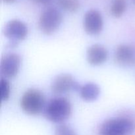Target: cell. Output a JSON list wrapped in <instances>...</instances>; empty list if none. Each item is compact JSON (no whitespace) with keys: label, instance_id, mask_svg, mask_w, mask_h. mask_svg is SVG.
Instances as JSON below:
<instances>
[{"label":"cell","instance_id":"obj_1","mask_svg":"<svg viewBox=\"0 0 135 135\" xmlns=\"http://www.w3.org/2000/svg\"><path fill=\"white\" fill-rule=\"evenodd\" d=\"M46 119L55 123H61L71 117L72 105L69 100L61 96L51 99L44 110Z\"/></svg>","mask_w":135,"mask_h":135},{"label":"cell","instance_id":"obj_2","mask_svg":"<svg viewBox=\"0 0 135 135\" xmlns=\"http://www.w3.org/2000/svg\"><path fill=\"white\" fill-rule=\"evenodd\" d=\"M22 110L29 115H37L44 112L46 107V98L41 91L35 88L27 90L20 101Z\"/></svg>","mask_w":135,"mask_h":135},{"label":"cell","instance_id":"obj_3","mask_svg":"<svg viewBox=\"0 0 135 135\" xmlns=\"http://www.w3.org/2000/svg\"><path fill=\"white\" fill-rule=\"evenodd\" d=\"M135 130V123L127 117H114L104 121L99 129L100 135H129Z\"/></svg>","mask_w":135,"mask_h":135},{"label":"cell","instance_id":"obj_4","mask_svg":"<svg viewBox=\"0 0 135 135\" xmlns=\"http://www.w3.org/2000/svg\"><path fill=\"white\" fill-rule=\"evenodd\" d=\"M63 21L61 13L55 7H48L41 13L38 26L43 34L51 35L60 26Z\"/></svg>","mask_w":135,"mask_h":135},{"label":"cell","instance_id":"obj_5","mask_svg":"<svg viewBox=\"0 0 135 135\" xmlns=\"http://www.w3.org/2000/svg\"><path fill=\"white\" fill-rule=\"evenodd\" d=\"M80 86L69 74H60L57 75L51 84V92L55 96H61L71 90L79 91Z\"/></svg>","mask_w":135,"mask_h":135},{"label":"cell","instance_id":"obj_6","mask_svg":"<svg viewBox=\"0 0 135 135\" xmlns=\"http://www.w3.org/2000/svg\"><path fill=\"white\" fill-rule=\"evenodd\" d=\"M3 32L5 36L9 38L15 46L26 38L28 30L26 24L20 20L13 19L7 22Z\"/></svg>","mask_w":135,"mask_h":135},{"label":"cell","instance_id":"obj_7","mask_svg":"<svg viewBox=\"0 0 135 135\" xmlns=\"http://www.w3.org/2000/svg\"><path fill=\"white\" fill-rule=\"evenodd\" d=\"M21 64L19 55L14 53L4 55L1 61V73L3 78L12 79L18 74Z\"/></svg>","mask_w":135,"mask_h":135},{"label":"cell","instance_id":"obj_8","mask_svg":"<svg viewBox=\"0 0 135 135\" xmlns=\"http://www.w3.org/2000/svg\"><path fill=\"white\" fill-rule=\"evenodd\" d=\"M83 26L86 32L89 35H97L102 32L104 21L102 14L96 9H90L85 13Z\"/></svg>","mask_w":135,"mask_h":135},{"label":"cell","instance_id":"obj_9","mask_svg":"<svg viewBox=\"0 0 135 135\" xmlns=\"http://www.w3.org/2000/svg\"><path fill=\"white\" fill-rule=\"evenodd\" d=\"M115 61L123 67L135 65V47L129 44H121L115 51Z\"/></svg>","mask_w":135,"mask_h":135},{"label":"cell","instance_id":"obj_10","mask_svg":"<svg viewBox=\"0 0 135 135\" xmlns=\"http://www.w3.org/2000/svg\"><path fill=\"white\" fill-rule=\"evenodd\" d=\"M108 57V50L101 44L92 45L87 50V61L92 65H100L106 61Z\"/></svg>","mask_w":135,"mask_h":135},{"label":"cell","instance_id":"obj_11","mask_svg":"<svg viewBox=\"0 0 135 135\" xmlns=\"http://www.w3.org/2000/svg\"><path fill=\"white\" fill-rule=\"evenodd\" d=\"M80 97L86 102H92L98 98L100 94V89L97 84L88 83L80 86L79 91Z\"/></svg>","mask_w":135,"mask_h":135},{"label":"cell","instance_id":"obj_12","mask_svg":"<svg viewBox=\"0 0 135 135\" xmlns=\"http://www.w3.org/2000/svg\"><path fill=\"white\" fill-rule=\"evenodd\" d=\"M127 7L126 0H113L110 7V13L115 18L121 17Z\"/></svg>","mask_w":135,"mask_h":135},{"label":"cell","instance_id":"obj_13","mask_svg":"<svg viewBox=\"0 0 135 135\" xmlns=\"http://www.w3.org/2000/svg\"><path fill=\"white\" fill-rule=\"evenodd\" d=\"M57 4L62 9L70 13L76 12L80 8L79 0H57Z\"/></svg>","mask_w":135,"mask_h":135},{"label":"cell","instance_id":"obj_14","mask_svg":"<svg viewBox=\"0 0 135 135\" xmlns=\"http://www.w3.org/2000/svg\"><path fill=\"white\" fill-rule=\"evenodd\" d=\"M0 89H1V101L5 102L9 100L11 94V86L7 79L5 78H2L1 79Z\"/></svg>","mask_w":135,"mask_h":135},{"label":"cell","instance_id":"obj_15","mask_svg":"<svg viewBox=\"0 0 135 135\" xmlns=\"http://www.w3.org/2000/svg\"><path fill=\"white\" fill-rule=\"evenodd\" d=\"M55 135H77L76 132L69 125L60 124L55 130Z\"/></svg>","mask_w":135,"mask_h":135},{"label":"cell","instance_id":"obj_16","mask_svg":"<svg viewBox=\"0 0 135 135\" xmlns=\"http://www.w3.org/2000/svg\"><path fill=\"white\" fill-rule=\"evenodd\" d=\"M34 1L38 3H47L50 0H34Z\"/></svg>","mask_w":135,"mask_h":135},{"label":"cell","instance_id":"obj_17","mask_svg":"<svg viewBox=\"0 0 135 135\" xmlns=\"http://www.w3.org/2000/svg\"><path fill=\"white\" fill-rule=\"evenodd\" d=\"M1 1L4 3H10L14 2L16 0H1Z\"/></svg>","mask_w":135,"mask_h":135},{"label":"cell","instance_id":"obj_18","mask_svg":"<svg viewBox=\"0 0 135 135\" xmlns=\"http://www.w3.org/2000/svg\"><path fill=\"white\" fill-rule=\"evenodd\" d=\"M133 3L135 4V0H133Z\"/></svg>","mask_w":135,"mask_h":135}]
</instances>
